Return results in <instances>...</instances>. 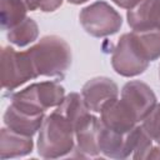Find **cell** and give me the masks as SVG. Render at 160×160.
I'll use <instances>...</instances> for the list:
<instances>
[{"label":"cell","mask_w":160,"mask_h":160,"mask_svg":"<svg viewBox=\"0 0 160 160\" xmlns=\"http://www.w3.org/2000/svg\"><path fill=\"white\" fill-rule=\"evenodd\" d=\"M79 20L82 29L94 38L114 35L122 25L121 15L108 2L101 0L81 9Z\"/></svg>","instance_id":"obj_4"},{"label":"cell","mask_w":160,"mask_h":160,"mask_svg":"<svg viewBox=\"0 0 160 160\" xmlns=\"http://www.w3.org/2000/svg\"><path fill=\"white\" fill-rule=\"evenodd\" d=\"M119 95L118 85L109 78L99 76L86 81L81 89V96L92 112H100L106 102Z\"/></svg>","instance_id":"obj_8"},{"label":"cell","mask_w":160,"mask_h":160,"mask_svg":"<svg viewBox=\"0 0 160 160\" xmlns=\"http://www.w3.org/2000/svg\"><path fill=\"white\" fill-rule=\"evenodd\" d=\"M24 0H0V24L2 30H9L20 24L29 11Z\"/></svg>","instance_id":"obj_14"},{"label":"cell","mask_w":160,"mask_h":160,"mask_svg":"<svg viewBox=\"0 0 160 160\" xmlns=\"http://www.w3.org/2000/svg\"><path fill=\"white\" fill-rule=\"evenodd\" d=\"M32 136L21 135L9 128H2L0 131V158L11 159L29 155L32 151Z\"/></svg>","instance_id":"obj_13"},{"label":"cell","mask_w":160,"mask_h":160,"mask_svg":"<svg viewBox=\"0 0 160 160\" xmlns=\"http://www.w3.org/2000/svg\"><path fill=\"white\" fill-rule=\"evenodd\" d=\"M99 128L100 119L92 114H88L75 128L76 150L82 156H98L99 149Z\"/></svg>","instance_id":"obj_11"},{"label":"cell","mask_w":160,"mask_h":160,"mask_svg":"<svg viewBox=\"0 0 160 160\" xmlns=\"http://www.w3.org/2000/svg\"><path fill=\"white\" fill-rule=\"evenodd\" d=\"M126 19L132 31L160 30V0H141L128 10Z\"/></svg>","instance_id":"obj_10"},{"label":"cell","mask_w":160,"mask_h":160,"mask_svg":"<svg viewBox=\"0 0 160 160\" xmlns=\"http://www.w3.org/2000/svg\"><path fill=\"white\" fill-rule=\"evenodd\" d=\"M146 159H160V145L155 146V148H151Z\"/></svg>","instance_id":"obj_20"},{"label":"cell","mask_w":160,"mask_h":160,"mask_svg":"<svg viewBox=\"0 0 160 160\" xmlns=\"http://www.w3.org/2000/svg\"><path fill=\"white\" fill-rule=\"evenodd\" d=\"M30 11H35L40 9L44 12H51L59 9L62 5V0H24Z\"/></svg>","instance_id":"obj_18"},{"label":"cell","mask_w":160,"mask_h":160,"mask_svg":"<svg viewBox=\"0 0 160 160\" xmlns=\"http://www.w3.org/2000/svg\"><path fill=\"white\" fill-rule=\"evenodd\" d=\"M114 4H116L118 6H120V8H122V9H128V10H130V9H132V8H135L141 0H111Z\"/></svg>","instance_id":"obj_19"},{"label":"cell","mask_w":160,"mask_h":160,"mask_svg":"<svg viewBox=\"0 0 160 160\" xmlns=\"http://www.w3.org/2000/svg\"><path fill=\"white\" fill-rule=\"evenodd\" d=\"M39 78L28 51H16L11 46L1 48V85L12 91L29 80Z\"/></svg>","instance_id":"obj_5"},{"label":"cell","mask_w":160,"mask_h":160,"mask_svg":"<svg viewBox=\"0 0 160 160\" xmlns=\"http://www.w3.org/2000/svg\"><path fill=\"white\" fill-rule=\"evenodd\" d=\"M70 4H74V5H80V4H84L88 0H68Z\"/></svg>","instance_id":"obj_21"},{"label":"cell","mask_w":160,"mask_h":160,"mask_svg":"<svg viewBox=\"0 0 160 160\" xmlns=\"http://www.w3.org/2000/svg\"><path fill=\"white\" fill-rule=\"evenodd\" d=\"M65 98V89L58 81H41L11 95V105L31 115L45 114L50 108H56Z\"/></svg>","instance_id":"obj_3"},{"label":"cell","mask_w":160,"mask_h":160,"mask_svg":"<svg viewBox=\"0 0 160 160\" xmlns=\"http://www.w3.org/2000/svg\"><path fill=\"white\" fill-rule=\"evenodd\" d=\"M44 119L45 114L31 115L19 110L11 104L4 112V124L6 125V128L26 136H34L40 130Z\"/></svg>","instance_id":"obj_12"},{"label":"cell","mask_w":160,"mask_h":160,"mask_svg":"<svg viewBox=\"0 0 160 160\" xmlns=\"http://www.w3.org/2000/svg\"><path fill=\"white\" fill-rule=\"evenodd\" d=\"M100 114L101 122L110 130H114L120 134L129 132L138 124L131 110L124 104L121 99L119 100L118 98L106 102L101 109Z\"/></svg>","instance_id":"obj_9"},{"label":"cell","mask_w":160,"mask_h":160,"mask_svg":"<svg viewBox=\"0 0 160 160\" xmlns=\"http://www.w3.org/2000/svg\"><path fill=\"white\" fill-rule=\"evenodd\" d=\"M159 78H160V66H159Z\"/></svg>","instance_id":"obj_22"},{"label":"cell","mask_w":160,"mask_h":160,"mask_svg":"<svg viewBox=\"0 0 160 160\" xmlns=\"http://www.w3.org/2000/svg\"><path fill=\"white\" fill-rule=\"evenodd\" d=\"M26 51L39 76L64 78L72 60L70 45L56 35L41 38Z\"/></svg>","instance_id":"obj_2"},{"label":"cell","mask_w":160,"mask_h":160,"mask_svg":"<svg viewBox=\"0 0 160 160\" xmlns=\"http://www.w3.org/2000/svg\"><path fill=\"white\" fill-rule=\"evenodd\" d=\"M75 148V126L54 110L45 116L38 136V154L44 159L66 156Z\"/></svg>","instance_id":"obj_1"},{"label":"cell","mask_w":160,"mask_h":160,"mask_svg":"<svg viewBox=\"0 0 160 160\" xmlns=\"http://www.w3.org/2000/svg\"><path fill=\"white\" fill-rule=\"evenodd\" d=\"M142 126L150 138L160 145V104H156L151 112L142 120Z\"/></svg>","instance_id":"obj_17"},{"label":"cell","mask_w":160,"mask_h":160,"mask_svg":"<svg viewBox=\"0 0 160 160\" xmlns=\"http://www.w3.org/2000/svg\"><path fill=\"white\" fill-rule=\"evenodd\" d=\"M39 36V26L36 21L31 18H25L20 24L11 28L6 32L8 40L19 46L24 48L31 42H34Z\"/></svg>","instance_id":"obj_15"},{"label":"cell","mask_w":160,"mask_h":160,"mask_svg":"<svg viewBox=\"0 0 160 160\" xmlns=\"http://www.w3.org/2000/svg\"><path fill=\"white\" fill-rule=\"evenodd\" d=\"M149 64L132 31L122 34L111 55V66L115 72L125 78L138 76L148 69Z\"/></svg>","instance_id":"obj_6"},{"label":"cell","mask_w":160,"mask_h":160,"mask_svg":"<svg viewBox=\"0 0 160 160\" xmlns=\"http://www.w3.org/2000/svg\"><path fill=\"white\" fill-rule=\"evenodd\" d=\"M145 58L151 62L160 58V30L132 31Z\"/></svg>","instance_id":"obj_16"},{"label":"cell","mask_w":160,"mask_h":160,"mask_svg":"<svg viewBox=\"0 0 160 160\" xmlns=\"http://www.w3.org/2000/svg\"><path fill=\"white\" fill-rule=\"evenodd\" d=\"M121 100L131 110L138 122L142 121L156 105V95L152 89L139 80H131L122 86Z\"/></svg>","instance_id":"obj_7"}]
</instances>
